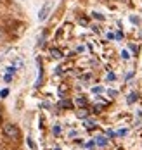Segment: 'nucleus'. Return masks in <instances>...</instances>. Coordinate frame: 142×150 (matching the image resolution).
Segmentation results:
<instances>
[{
	"mask_svg": "<svg viewBox=\"0 0 142 150\" xmlns=\"http://www.w3.org/2000/svg\"><path fill=\"white\" fill-rule=\"evenodd\" d=\"M4 135L7 136V138H11V140H17L21 133H19V128H17L16 124L7 122V124H4Z\"/></svg>",
	"mask_w": 142,
	"mask_h": 150,
	"instance_id": "1",
	"label": "nucleus"
},
{
	"mask_svg": "<svg viewBox=\"0 0 142 150\" xmlns=\"http://www.w3.org/2000/svg\"><path fill=\"white\" fill-rule=\"evenodd\" d=\"M49 11H50V4H45L44 7H42V11H40V14H38V19L40 21H45L49 16Z\"/></svg>",
	"mask_w": 142,
	"mask_h": 150,
	"instance_id": "2",
	"label": "nucleus"
},
{
	"mask_svg": "<svg viewBox=\"0 0 142 150\" xmlns=\"http://www.w3.org/2000/svg\"><path fill=\"white\" fill-rule=\"evenodd\" d=\"M59 107H61V109H71V107H73V102H71V100H61V102H59Z\"/></svg>",
	"mask_w": 142,
	"mask_h": 150,
	"instance_id": "3",
	"label": "nucleus"
},
{
	"mask_svg": "<svg viewBox=\"0 0 142 150\" xmlns=\"http://www.w3.org/2000/svg\"><path fill=\"white\" fill-rule=\"evenodd\" d=\"M76 116H78L80 119H85V117L88 116V110H87V109H78V110H76Z\"/></svg>",
	"mask_w": 142,
	"mask_h": 150,
	"instance_id": "4",
	"label": "nucleus"
},
{
	"mask_svg": "<svg viewBox=\"0 0 142 150\" xmlns=\"http://www.w3.org/2000/svg\"><path fill=\"white\" fill-rule=\"evenodd\" d=\"M50 55H52L54 59H61V57H63L61 50H57V48H50Z\"/></svg>",
	"mask_w": 142,
	"mask_h": 150,
	"instance_id": "5",
	"label": "nucleus"
},
{
	"mask_svg": "<svg viewBox=\"0 0 142 150\" xmlns=\"http://www.w3.org/2000/svg\"><path fill=\"white\" fill-rule=\"evenodd\" d=\"M76 105L85 107V105H87V98H85V97H78V98H76Z\"/></svg>",
	"mask_w": 142,
	"mask_h": 150,
	"instance_id": "6",
	"label": "nucleus"
},
{
	"mask_svg": "<svg viewBox=\"0 0 142 150\" xmlns=\"http://www.w3.org/2000/svg\"><path fill=\"white\" fill-rule=\"evenodd\" d=\"M97 143H99L101 147H104V145H108V140H106L104 136H97Z\"/></svg>",
	"mask_w": 142,
	"mask_h": 150,
	"instance_id": "7",
	"label": "nucleus"
},
{
	"mask_svg": "<svg viewBox=\"0 0 142 150\" xmlns=\"http://www.w3.org/2000/svg\"><path fill=\"white\" fill-rule=\"evenodd\" d=\"M85 128L94 129V128H95V122H94V121H85Z\"/></svg>",
	"mask_w": 142,
	"mask_h": 150,
	"instance_id": "8",
	"label": "nucleus"
},
{
	"mask_svg": "<svg viewBox=\"0 0 142 150\" xmlns=\"http://www.w3.org/2000/svg\"><path fill=\"white\" fill-rule=\"evenodd\" d=\"M135 100H137V95H135V93H130V95H128V104H133Z\"/></svg>",
	"mask_w": 142,
	"mask_h": 150,
	"instance_id": "9",
	"label": "nucleus"
},
{
	"mask_svg": "<svg viewBox=\"0 0 142 150\" xmlns=\"http://www.w3.org/2000/svg\"><path fill=\"white\" fill-rule=\"evenodd\" d=\"M5 36H7V35H5V31L0 28V43H4V42H5Z\"/></svg>",
	"mask_w": 142,
	"mask_h": 150,
	"instance_id": "10",
	"label": "nucleus"
},
{
	"mask_svg": "<svg viewBox=\"0 0 142 150\" xmlns=\"http://www.w3.org/2000/svg\"><path fill=\"white\" fill-rule=\"evenodd\" d=\"M52 131H54V135H59V133H61V128H59V126H54Z\"/></svg>",
	"mask_w": 142,
	"mask_h": 150,
	"instance_id": "11",
	"label": "nucleus"
},
{
	"mask_svg": "<svg viewBox=\"0 0 142 150\" xmlns=\"http://www.w3.org/2000/svg\"><path fill=\"white\" fill-rule=\"evenodd\" d=\"M7 95H9V90H2L0 91V98H2V97H7Z\"/></svg>",
	"mask_w": 142,
	"mask_h": 150,
	"instance_id": "12",
	"label": "nucleus"
},
{
	"mask_svg": "<svg viewBox=\"0 0 142 150\" xmlns=\"http://www.w3.org/2000/svg\"><path fill=\"white\" fill-rule=\"evenodd\" d=\"M4 79H5V83H9V81L12 79V76H11V74H5V76H4Z\"/></svg>",
	"mask_w": 142,
	"mask_h": 150,
	"instance_id": "13",
	"label": "nucleus"
},
{
	"mask_svg": "<svg viewBox=\"0 0 142 150\" xmlns=\"http://www.w3.org/2000/svg\"><path fill=\"white\" fill-rule=\"evenodd\" d=\"M121 57H123V59H128L130 55H128V52H126V50H123V52H121Z\"/></svg>",
	"mask_w": 142,
	"mask_h": 150,
	"instance_id": "14",
	"label": "nucleus"
},
{
	"mask_svg": "<svg viewBox=\"0 0 142 150\" xmlns=\"http://www.w3.org/2000/svg\"><path fill=\"white\" fill-rule=\"evenodd\" d=\"M94 17H97V19H99V21H102V19H104V17H102V16L99 14V12H94Z\"/></svg>",
	"mask_w": 142,
	"mask_h": 150,
	"instance_id": "15",
	"label": "nucleus"
},
{
	"mask_svg": "<svg viewBox=\"0 0 142 150\" xmlns=\"http://www.w3.org/2000/svg\"><path fill=\"white\" fill-rule=\"evenodd\" d=\"M101 91H102V88H101V86H97V88H94V93H101Z\"/></svg>",
	"mask_w": 142,
	"mask_h": 150,
	"instance_id": "16",
	"label": "nucleus"
},
{
	"mask_svg": "<svg viewBox=\"0 0 142 150\" xmlns=\"http://www.w3.org/2000/svg\"><path fill=\"white\" fill-rule=\"evenodd\" d=\"M118 135H121V136L126 135V129H120V131H118Z\"/></svg>",
	"mask_w": 142,
	"mask_h": 150,
	"instance_id": "17",
	"label": "nucleus"
},
{
	"mask_svg": "<svg viewBox=\"0 0 142 150\" xmlns=\"http://www.w3.org/2000/svg\"><path fill=\"white\" fill-rule=\"evenodd\" d=\"M64 91H66V86H61V88H59V93H61V95H63Z\"/></svg>",
	"mask_w": 142,
	"mask_h": 150,
	"instance_id": "18",
	"label": "nucleus"
},
{
	"mask_svg": "<svg viewBox=\"0 0 142 150\" xmlns=\"http://www.w3.org/2000/svg\"><path fill=\"white\" fill-rule=\"evenodd\" d=\"M0 121H2V107H0Z\"/></svg>",
	"mask_w": 142,
	"mask_h": 150,
	"instance_id": "19",
	"label": "nucleus"
},
{
	"mask_svg": "<svg viewBox=\"0 0 142 150\" xmlns=\"http://www.w3.org/2000/svg\"><path fill=\"white\" fill-rule=\"evenodd\" d=\"M0 2H4V0H0Z\"/></svg>",
	"mask_w": 142,
	"mask_h": 150,
	"instance_id": "20",
	"label": "nucleus"
},
{
	"mask_svg": "<svg viewBox=\"0 0 142 150\" xmlns=\"http://www.w3.org/2000/svg\"><path fill=\"white\" fill-rule=\"evenodd\" d=\"M56 150H59V149H56Z\"/></svg>",
	"mask_w": 142,
	"mask_h": 150,
	"instance_id": "21",
	"label": "nucleus"
}]
</instances>
